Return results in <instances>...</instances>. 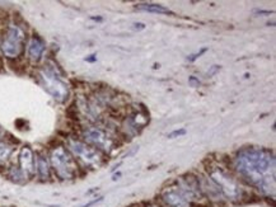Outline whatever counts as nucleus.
<instances>
[{"mask_svg": "<svg viewBox=\"0 0 276 207\" xmlns=\"http://www.w3.org/2000/svg\"><path fill=\"white\" fill-rule=\"evenodd\" d=\"M42 51H44V44H42V41L39 39V37H35L30 47L31 57H32V59H39V57L41 56Z\"/></svg>", "mask_w": 276, "mask_h": 207, "instance_id": "f257e3e1", "label": "nucleus"}, {"mask_svg": "<svg viewBox=\"0 0 276 207\" xmlns=\"http://www.w3.org/2000/svg\"><path fill=\"white\" fill-rule=\"evenodd\" d=\"M65 113H66V117H68L70 121L73 122L79 121V111H78L77 102H73V103L66 108V112Z\"/></svg>", "mask_w": 276, "mask_h": 207, "instance_id": "f03ea898", "label": "nucleus"}, {"mask_svg": "<svg viewBox=\"0 0 276 207\" xmlns=\"http://www.w3.org/2000/svg\"><path fill=\"white\" fill-rule=\"evenodd\" d=\"M39 170H40V174H41L42 177H46L47 166H46V163H45L44 159H39Z\"/></svg>", "mask_w": 276, "mask_h": 207, "instance_id": "7ed1b4c3", "label": "nucleus"}, {"mask_svg": "<svg viewBox=\"0 0 276 207\" xmlns=\"http://www.w3.org/2000/svg\"><path fill=\"white\" fill-rule=\"evenodd\" d=\"M4 71V62H3V59L0 57V73H3Z\"/></svg>", "mask_w": 276, "mask_h": 207, "instance_id": "20e7f679", "label": "nucleus"}]
</instances>
